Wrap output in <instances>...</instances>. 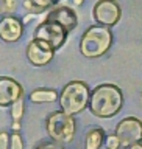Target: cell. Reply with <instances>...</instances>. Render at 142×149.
I'll return each mask as SVG.
<instances>
[{
    "mask_svg": "<svg viewBox=\"0 0 142 149\" xmlns=\"http://www.w3.org/2000/svg\"><path fill=\"white\" fill-rule=\"evenodd\" d=\"M124 106L122 90L114 84H102L91 92L89 96V110L98 118H111L117 115Z\"/></svg>",
    "mask_w": 142,
    "mask_h": 149,
    "instance_id": "6da1fadb",
    "label": "cell"
},
{
    "mask_svg": "<svg viewBox=\"0 0 142 149\" xmlns=\"http://www.w3.org/2000/svg\"><path fill=\"white\" fill-rule=\"evenodd\" d=\"M112 44V33L108 26L92 25L83 33L80 40V51L86 58H100L110 50Z\"/></svg>",
    "mask_w": 142,
    "mask_h": 149,
    "instance_id": "7a4b0ae2",
    "label": "cell"
},
{
    "mask_svg": "<svg viewBox=\"0 0 142 149\" xmlns=\"http://www.w3.org/2000/svg\"><path fill=\"white\" fill-rule=\"evenodd\" d=\"M89 87L81 81H72L63 88L59 95V106L61 110L67 115H77L83 112L89 104Z\"/></svg>",
    "mask_w": 142,
    "mask_h": 149,
    "instance_id": "3957f363",
    "label": "cell"
},
{
    "mask_svg": "<svg viewBox=\"0 0 142 149\" xmlns=\"http://www.w3.org/2000/svg\"><path fill=\"white\" fill-rule=\"evenodd\" d=\"M47 134L53 141L63 144L72 141L75 135V120L72 115H67L63 110L53 112L47 118Z\"/></svg>",
    "mask_w": 142,
    "mask_h": 149,
    "instance_id": "277c9868",
    "label": "cell"
},
{
    "mask_svg": "<svg viewBox=\"0 0 142 149\" xmlns=\"http://www.w3.org/2000/svg\"><path fill=\"white\" fill-rule=\"evenodd\" d=\"M114 135L120 143V148H130L142 141V121L134 116H126L116 126Z\"/></svg>",
    "mask_w": 142,
    "mask_h": 149,
    "instance_id": "5b68a950",
    "label": "cell"
},
{
    "mask_svg": "<svg viewBox=\"0 0 142 149\" xmlns=\"http://www.w3.org/2000/svg\"><path fill=\"white\" fill-rule=\"evenodd\" d=\"M67 34H69V31L66 30L63 25L45 19V20L42 23H39V26L36 28L35 39L47 42L53 50H59L61 47L64 45L66 39H67Z\"/></svg>",
    "mask_w": 142,
    "mask_h": 149,
    "instance_id": "8992f818",
    "label": "cell"
},
{
    "mask_svg": "<svg viewBox=\"0 0 142 149\" xmlns=\"http://www.w3.org/2000/svg\"><path fill=\"white\" fill-rule=\"evenodd\" d=\"M120 16H122L120 6L114 0H98L94 5L92 17L98 25H103L108 28L114 26L120 20Z\"/></svg>",
    "mask_w": 142,
    "mask_h": 149,
    "instance_id": "52a82bcc",
    "label": "cell"
},
{
    "mask_svg": "<svg viewBox=\"0 0 142 149\" xmlns=\"http://www.w3.org/2000/svg\"><path fill=\"white\" fill-rule=\"evenodd\" d=\"M53 54L55 50L44 40L33 39L27 45V59L36 67H42V65L49 64L53 59Z\"/></svg>",
    "mask_w": 142,
    "mask_h": 149,
    "instance_id": "ba28073f",
    "label": "cell"
},
{
    "mask_svg": "<svg viewBox=\"0 0 142 149\" xmlns=\"http://www.w3.org/2000/svg\"><path fill=\"white\" fill-rule=\"evenodd\" d=\"M23 96V88L17 81L8 76H0V106H11Z\"/></svg>",
    "mask_w": 142,
    "mask_h": 149,
    "instance_id": "9c48e42d",
    "label": "cell"
},
{
    "mask_svg": "<svg viewBox=\"0 0 142 149\" xmlns=\"http://www.w3.org/2000/svg\"><path fill=\"white\" fill-rule=\"evenodd\" d=\"M45 19H47V20H52V22H56V23H59V25H63L69 33L72 30H75L77 25H78L77 14H75V11L72 8H69V6H58V8L52 9V11L47 14Z\"/></svg>",
    "mask_w": 142,
    "mask_h": 149,
    "instance_id": "30bf717a",
    "label": "cell"
},
{
    "mask_svg": "<svg viewBox=\"0 0 142 149\" xmlns=\"http://www.w3.org/2000/svg\"><path fill=\"white\" fill-rule=\"evenodd\" d=\"M23 31V25L19 19L13 16H6L0 20V37L5 42H16L20 39Z\"/></svg>",
    "mask_w": 142,
    "mask_h": 149,
    "instance_id": "8fae6325",
    "label": "cell"
},
{
    "mask_svg": "<svg viewBox=\"0 0 142 149\" xmlns=\"http://www.w3.org/2000/svg\"><path fill=\"white\" fill-rule=\"evenodd\" d=\"M105 140V132L100 127H94L88 130L86 138H84V148L86 149H100Z\"/></svg>",
    "mask_w": 142,
    "mask_h": 149,
    "instance_id": "7c38bea8",
    "label": "cell"
},
{
    "mask_svg": "<svg viewBox=\"0 0 142 149\" xmlns=\"http://www.w3.org/2000/svg\"><path fill=\"white\" fill-rule=\"evenodd\" d=\"M30 100L33 102H53L58 100V93L50 88H37L30 93Z\"/></svg>",
    "mask_w": 142,
    "mask_h": 149,
    "instance_id": "4fadbf2b",
    "label": "cell"
},
{
    "mask_svg": "<svg viewBox=\"0 0 142 149\" xmlns=\"http://www.w3.org/2000/svg\"><path fill=\"white\" fill-rule=\"evenodd\" d=\"M23 107H25V104H23V96L19 98L16 102L11 104V116L14 121H19L23 116Z\"/></svg>",
    "mask_w": 142,
    "mask_h": 149,
    "instance_id": "5bb4252c",
    "label": "cell"
},
{
    "mask_svg": "<svg viewBox=\"0 0 142 149\" xmlns=\"http://www.w3.org/2000/svg\"><path fill=\"white\" fill-rule=\"evenodd\" d=\"M17 6L16 0H0V13L2 14H11Z\"/></svg>",
    "mask_w": 142,
    "mask_h": 149,
    "instance_id": "9a60e30c",
    "label": "cell"
},
{
    "mask_svg": "<svg viewBox=\"0 0 142 149\" xmlns=\"http://www.w3.org/2000/svg\"><path fill=\"white\" fill-rule=\"evenodd\" d=\"M9 149H23V141L22 137L17 132L9 135Z\"/></svg>",
    "mask_w": 142,
    "mask_h": 149,
    "instance_id": "2e32d148",
    "label": "cell"
},
{
    "mask_svg": "<svg viewBox=\"0 0 142 149\" xmlns=\"http://www.w3.org/2000/svg\"><path fill=\"white\" fill-rule=\"evenodd\" d=\"M106 149H120V143H119L116 135L106 138Z\"/></svg>",
    "mask_w": 142,
    "mask_h": 149,
    "instance_id": "e0dca14e",
    "label": "cell"
},
{
    "mask_svg": "<svg viewBox=\"0 0 142 149\" xmlns=\"http://www.w3.org/2000/svg\"><path fill=\"white\" fill-rule=\"evenodd\" d=\"M0 149H9V135L6 132H0Z\"/></svg>",
    "mask_w": 142,
    "mask_h": 149,
    "instance_id": "ac0fdd59",
    "label": "cell"
},
{
    "mask_svg": "<svg viewBox=\"0 0 142 149\" xmlns=\"http://www.w3.org/2000/svg\"><path fill=\"white\" fill-rule=\"evenodd\" d=\"M36 149H64L63 146H61L59 143H56V141H49V143H42L39 144Z\"/></svg>",
    "mask_w": 142,
    "mask_h": 149,
    "instance_id": "d6986e66",
    "label": "cell"
},
{
    "mask_svg": "<svg viewBox=\"0 0 142 149\" xmlns=\"http://www.w3.org/2000/svg\"><path fill=\"white\" fill-rule=\"evenodd\" d=\"M126 149H142V143H136V144H133V146H130Z\"/></svg>",
    "mask_w": 142,
    "mask_h": 149,
    "instance_id": "ffe728a7",
    "label": "cell"
},
{
    "mask_svg": "<svg viewBox=\"0 0 142 149\" xmlns=\"http://www.w3.org/2000/svg\"><path fill=\"white\" fill-rule=\"evenodd\" d=\"M73 3H75V5H77V6H80V5H81V3H83V0H73Z\"/></svg>",
    "mask_w": 142,
    "mask_h": 149,
    "instance_id": "44dd1931",
    "label": "cell"
},
{
    "mask_svg": "<svg viewBox=\"0 0 142 149\" xmlns=\"http://www.w3.org/2000/svg\"><path fill=\"white\" fill-rule=\"evenodd\" d=\"M50 2H52V3H53V5H55V3H58V2H59V0H50Z\"/></svg>",
    "mask_w": 142,
    "mask_h": 149,
    "instance_id": "7402d4cb",
    "label": "cell"
}]
</instances>
